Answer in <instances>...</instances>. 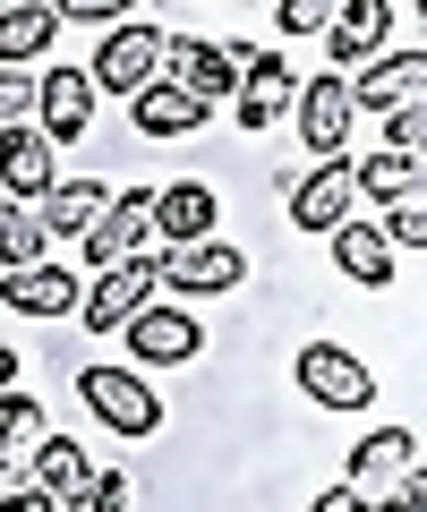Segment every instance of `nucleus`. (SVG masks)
Returning a JSON list of instances; mask_svg holds the SVG:
<instances>
[{"label": "nucleus", "instance_id": "obj_10", "mask_svg": "<svg viewBox=\"0 0 427 512\" xmlns=\"http://www.w3.org/2000/svg\"><path fill=\"white\" fill-rule=\"evenodd\" d=\"M342 128H351V86H342V69L316 77V86H299V137L316 146V163L342 154Z\"/></svg>", "mask_w": 427, "mask_h": 512}, {"label": "nucleus", "instance_id": "obj_21", "mask_svg": "<svg viewBox=\"0 0 427 512\" xmlns=\"http://www.w3.org/2000/svg\"><path fill=\"white\" fill-rule=\"evenodd\" d=\"M129 111H137V128H146V137H188V128H205V103H188L180 86H146Z\"/></svg>", "mask_w": 427, "mask_h": 512}, {"label": "nucleus", "instance_id": "obj_19", "mask_svg": "<svg viewBox=\"0 0 427 512\" xmlns=\"http://www.w3.org/2000/svg\"><path fill=\"white\" fill-rule=\"evenodd\" d=\"M103 205H112V197H103V188H94V180H69V188H60L52 180V197H43V231H60V239H77V231H94V222H103Z\"/></svg>", "mask_w": 427, "mask_h": 512}, {"label": "nucleus", "instance_id": "obj_20", "mask_svg": "<svg viewBox=\"0 0 427 512\" xmlns=\"http://www.w3.org/2000/svg\"><path fill=\"white\" fill-rule=\"evenodd\" d=\"M35 478H43V495H52V504H86V487H94L86 453H77L69 436H52V444L35 453Z\"/></svg>", "mask_w": 427, "mask_h": 512}, {"label": "nucleus", "instance_id": "obj_9", "mask_svg": "<svg viewBox=\"0 0 427 512\" xmlns=\"http://www.w3.org/2000/svg\"><path fill=\"white\" fill-rule=\"evenodd\" d=\"M214 222H223V205H214V188H205V180H171L163 197H154V231H163L171 248L214 239Z\"/></svg>", "mask_w": 427, "mask_h": 512}, {"label": "nucleus", "instance_id": "obj_11", "mask_svg": "<svg viewBox=\"0 0 427 512\" xmlns=\"http://www.w3.org/2000/svg\"><path fill=\"white\" fill-rule=\"evenodd\" d=\"M171 60H180V94H188V103L214 111V103L240 94V52H231V43H180Z\"/></svg>", "mask_w": 427, "mask_h": 512}, {"label": "nucleus", "instance_id": "obj_16", "mask_svg": "<svg viewBox=\"0 0 427 512\" xmlns=\"http://www.w3.org/2000/svg\"><path fill=\"white\" fill-rule=\"evenodd\" d=\"M419 94H427V52L410 43V52L376 60V69L351 86V111H359V103H376V111H402V103H419Z\"/></svg>", "mask_w": 427, "mask_h": 512}, {"label": "nucleus", "instance_id": "obj_28", "mask_svg": "<svg viewBox=\"0 0 427 512\" xmlns=\"http://www.w3.org/2000/svg\"><path fill=\"white\" fill-rule=\"evenodd\" d=\"M376 239H385V248H410V256H419V248H427V197L393 205V222H385V231H376Z\"/></svg>", "mask_w": 427, "mask_h": 512}, {"label": "nucleus", "instance_id": "obj_27", "mask_svg": "<svg viewBox=\"0 0 427 512\" xmlns=\"http://www.w3.org/2000/svg\"><path fill=\"white\" fill-rule=\"evenodd\" d=\"M334 18H342L334 0H282V9H274L282 35H334Z\"/></svg>", "mask_w": 427, "mask_h": 512}, {"label": "nucleus", "instance_id": "obj_30", "mask_svg": "<svg viewBox=\"0 0 427 512\" xmlns=\"http://www.w3.org/2000/svg\"><path fill=\"white\" fill-rule=\"evenodd\" d=\"M86 512H129V478H120V470H103V478L86 487Z\"/></svg>", "mask_w": 427, "mask_h": 512}, {"label": "nucleus", "instance_id": "obj_24", "mask_svg": "<svg viewBox=\"0 0 427 512\" xmlns=\"http://www.w3.org/2000/svg\"><path fill=\"white\" fill-rule=\"evenodd\" d=\"M385 26H393L385 0H359V9H342V18H334V35H325V43H334V60H359V52H376Z\"/></svg>", "mask_w": 427, "mask_h": 512}, {"label": "nucleus", "instance_id": "obj_5", "mask_svg": "<svg viewBox=\"0 0 427 512\" xmlns=\"http://www.w3.org/2000/svg\"><path fill=\"white\" fill-rule=\"evenodd\" d=\"M154 274H163L171 291H188V299H214V291H231V282L248 274V256L231 248V239H197V248H163Z\"/></svg>", "mask_w": 427, "mask_h": 512}, {"label": "nucleus", "instance_id": "obj_25", "mask_svg": "<svg viewBox=\"0 0 427 512\" xmlns=\"http://www.w3.org/2000/svg\"><path fill=\"white\" fill-rule=\"evenodd\" d=\"M35 256H43V222H35V214H0V265L26 274Z\"/></svg>", "mask_w": 427, "mask_h": 512}, {"label": "nucleus", "instance_id": "obj_15", "mask_svg": "<svg viewBox=\"0 0 427 512\" xmlns=\"http://www.w3.org/2000/svg\"><path fill=\"white\" fill-rule=\"evenodd\" d=\"M146 231H154V197H146V188H137V197H112L103 222L86 231V256H94V265H120V256H137Z\"/></svg>", "mask_w": 427, "mask_h": 512}, {"label": "nucleus", "instance_id": "obj_6", "mask_svg": "<svg viewBox=\"0 0 427 512\" xmlns=\"http://www.w3.org/2000/svg\"><path fill=\"white\" fill-rule=\"evenodd\" d=\"M299 103V77L274 52H240V94H231V120L240 128H274V111Z\"/></svg>", "mask_w": 427, "mask_h": 512}, {"label": "nucleus", "instance_id": "obj_33", "mask_svg": "<svg viewBox=\"0 0 427 512\" xmlns=\"http://www.w3.org/2000/svg\"><path fill=\"white\" fill-rule=\"evenodd\" d=\"M0 512H60V504L43 487H9V495H0Z\"/></svg>", "mask_w": 427, "mask_h": 512}, {"label": "nucleus", "instance_id": "obj_14", "mask_svg": "<svg viewBox=\"0 0 427 512\" xmlns=\"http://www.w3.org/2000/svg\"><path fill=\"white\" fill-rule=\"evenodd\" d=\"M410 470H419V436H410V427H376V436L359 444V461H351V478H342V487L368 495V487H385V478L402 487Z\"/></svg>", "mask_w": 427, "mask_h": 512}, {"label": "nucleus", "instance_id": "obj_13", "mask_svg": "<svg viewBox=\"0 0 427 512\" xmlns=\"http://www.w3.org/2000/svg\"><path fill=\"white\" fill-rule=\"evenodd\" d=\"M35 103H43V137L69 146V137H86V120H94V77L86 69H52L35 86Z\"/></svg>", "mask_w": 427, "mask_h": 512}, {"label": "nucleus", "instance_id": "obj_26", "mask_svg": "<svg viewBox=\"0 0 427 512\" xmlns=\"http://www.w3.org/2000/svg\"><path fill=\"white\" fill-rule=\"evenodd\" d=\"M35 436H43V410L26 393H0V461L18 453V444H35Z\"/></svg>", "mask_w": 427, "mask_h": 512}, {"label": "nucleus", "instance_id": "obj_4", "mask_svg": "<svg viewBox=\"0 0 427 512\" xmlns=\"http://www.w3.org/2000/svg\"><path fill=\"white\" fill-rule=\"evenodd\" d=\"M299 384H308V402H325V410H368L376 402V376L342 342H308L299 350Z\"/></svg>", "mask_w": 427, "mask_h": 512}, {"label": "nucleus", "instance_id": "obj_2", "mask_svg": "<svg viewBox=\"0 0 427 512\" xmlns=\"http://www.w3.org/2000/svg\"><path fill=\"white\" fill-rule=\"evenodd\" d=\"M163 60H171V35L163 26H146V18H129V26H112L103 35V60H94V86H112V94H146V86H163Z\"/></svg>", "mask_w": 427, "mask_h": 512}, {"label": "nucleus", "instance_id": "obj_8", "mask_svg": "<svg viewBox=\"0 0 427 512\" xmlns=\"http://www.w3.org/2000/svg\"><path fill=\"white\" fill-rule=\"evenodd\" d=\"M129 350H137L146 367H180V359H197V350H205V325H197L188 308H146V316L129 325Z\"/></svg>", "mask_w": 427, "mask_h": 512}, {"label": "nucleus", "instance_id": "obj_12", "mask_svg": "<svg viewBox=\"0 0 427 512\" xmlns=\"http://www.w3.org/2000/svg\"><path fill=\"white\" fill-rule=\"evenodd\" d=\"M0 188L9 197H52V137L43 128H0Z\"/></svg>", "mask_w": 427, "mask_h": 512}, {"label": "nucleus", "instance_id": "obj_23", "mask_svg": "<svg viewBox=\"0 0 427 512\" xmlns=\"http://www.w3.org/2000/svg\"><path fill=\"white\" fill-rule=\"evenodd\" d=\"M351 188H368L385 205H410L419 197V154H368V163H351Z\"/></svg>", "mask_w": 427, "mask_h": 512}, {"label": "nucleus", "instance_id": "obj_32", "mask_svg": "<svg viewBox=\"0 0 427 512\" xmlns=\"http://www.w3.org/2000/svg\"><path fill=\"white\" fill-rule=\"evenodd\" d=\"M26 103H35V86H26V77H9V69H0V128H18V111Z\"/></svg>", "mask_w": 427, "mask_h": 512}, {"label": "nucleus", "instance_id": "obj_35", "mask_svg": "<svg viewBox=\"0 0 427 512\" xmlns=\"http://www.w3.org/2000/svg\"><path fill=\"white\" fill-rule=\"evenodd\" d=\"M9 376H18V350H0V393H9Z\"/></svg>", "mask_w": 427, "mask_h": 512}, {"label": "nucleus", "instance_id": "obj_7", "mask_svg": "<svg viewBox=\"0 0 427 512\" xmlns=\"http://www.w3.org/2000/svg\"><path fill=\"white\" fill-rule=\"evenodd\" d=\"M291 222H299V231H334V222H351V154L316 163L308 180L291 188Z\"/></svg>", "mask_w": 427, "mask_h": 512}, {"label": "nucleus", "instance_id": "obj_34", "mask_svg": "<svg viewBox=\"0 0 427 512\" xmlns=\"http://www.w3.org/2000/svg\"><path fill=\"white\" fill-rule=\"evenodd\" d=\"M308 512H368V495H351V487H325Z\"/></svg>", "mask_w": 427, "mask_h": 512}, {"label": "nucleus", "instance_id": "obj_29", "mask_svg": "<svg viewBox=\"0 0 427 512\" xmlns=\"http://www.w3.org/2000/svg\"><path fill=\"white\" fill-rule=\"evenodd\" d=\"M419 146H427V111L419 103L385 111V154H419Z\"/></svg>", "mask_w": 427, "mask_h": 512}, {"label": "nucleus", "instance_id": "obj_1", "mask_svg": "<svg viewBox=\"0 0 427 512\" xmlns=\"http://www.w3.org/2000/svg\"><path fill=\"white\" fill-rule=\"evenodd\" d=\"M77 402L112 427V436H129V444L163 427V402H154V384L137 376V367H77Z\"/></svg>", "mask_w": 427, "mask_h": 512}, {"label": "nucleus", "instance_id": "obj_36", "mask_svg": "<svg viewBox=\"0 0 427 512\" xmlns=\"http://www.w3.org/2000/svg\"><path fill=\"white\" fill-rule=\"evenodd\" d=\"M0 495H9V461H0Z\"/></svg>", "mask_w": 427, "mask_h": 512}, {"label": "nucleus", "instance_id": "obj_3", "mask_svg": "<svg viewBox=\"0 0 427 512\" xmlns=\"http://www.w3.org/2000/svg\"><path fill=\"white\" fill-rule=\"evenodd\" d=\"M154 256H120V265H103L94 274V291L77 299V316H86V333H129L137 316H146V299H154Z\"/></svg>", "mask_w": 427, "mask_h": 512}, {"label": "nucleus", "instance_id": "obj_17", "mask_svg": "<svg viewBox=\"0 0 427 512\" xmlns=\"http://www.w3.org/2000/svg\"><path fill=\"white\" fill-rule=\"evenodd\" d=\"M325 239H334V265H342L351 282H368V291H385V282H393V248L368 231V222H334Z\"/></svg>", "mask_w": 427, "mask_h": 512}, {"label": "nucleus", "instance_id": "obj_22", "mask_svg": "<svg viewBox=\"0 0 427 512\" xmlns=\"http://www.w3.org/2000/svg\"><path fill=\"white\" fill-rule=\"evenodd\" d=\"M52 35H60V9H43V0H18V9H0V60H35Z\"/></svg>", "mask_w": 427, "mask_h": 512}, {"label": "nucleus", "instance_id": "obj_31", "mask_svg": "<svg viewBox=\"0 0 427 512\" xmlns=\"http://www.w3.org/2000/svg\"><path fill=\"white\" fill-rule=\"evenodd\" d=\"M376 512H427V470H410V478H402V487H393Z\"/></svg>", "mask_w": 427, "mask_h": 512}, {"label": "nucleus", "instance_id": "obj_18", "mask_svg": "<svg viewBox=\"0 0 427 512\" xmlns=\"http://www.w3.org/2000/svg\"><path fill=\"white\" fill-rule=\"evenodd\" d=\"M0 308H18V316H60V308H77V291H69V274H60V265H26V274L0 282Z\"/></svg>", "mask_w": 427, "mask_h": 512}]
</instances>
